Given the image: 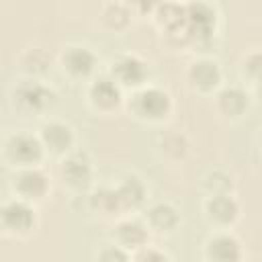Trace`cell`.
<instances>
[{"label": "cell", "mask_w": 262, "mask_h": 262, "mask_svg": "<svg viewBox=\"0 0 262 262\" xmlns=\"http://www.w3.org/2000/svg\"><path fill=\"white\" fill-rule=\"evenodd\" d=\"M117 194H119L121 207H123V209H129V207H137V205L143 201L145 188H143V182H141L137 176H127V178H123V182L117 186Z\"/></svg>", "instance_id": "e0dca14e"}, {"label": "cell", "mask_w": 262, "mask_h": 262, "mask_svg": "<svg viewBox=\"0 0 262 262\" xmlns=\"http://www.w3.org/2000/svg\"><path fill=\"white\" fill-rule=\"evenodd\" d=\"M90 100L98 108H115L121 102V86L113 78H98L90 88Z\"/></svg>", "instance_id": "9c48e42d"}, {"label": "cell", "mask_w": 262, "mask_h": 262, "mask_svg": "<svg viewBox=\"0 0 262 262\" xmlns=\"http://www.w3.org/2000/svg\"><path fill=\"white\" fill-rule=\"evenodd\" d=\"M213 180H225L223 182V186L221 188H215V192L213 194H227L229 192V188H231V178L227 176V174H223V172H213V174H209V178H207V186L211 188L213 186ZM215 184H219V182H215Z\"/></svg>", "instance_id": "44dd1931"}, {"label": "cell", "mask_w": 262, "mask_h": 262, "mask_svg": "<svg viewBox=\"0 0 262 262\" xmlns=\"http://www.w3.org/2000/svg\"><path fill=\"white\" fill-rule=\"evenodd\" d=\"M100 262H129V256L125 248L121 246H108L100 252Z\"/></svg>", "instance_id": "d6986e66"}, {"label": "cell", "mask_w": 262, "mask_h": 262, "mask_svg": "<svg viewBox=\"0 0 262 262\" xmlns=\"http://www.w3.org/2000/svg\"><path fill=\"white\" fill-rule=\"evenodd\" d=\"M244 70H246L256 82H260V80H262V53H252V55H248V59L244 61Z\"/></svg>", "instance_id": "ac0fdd59"}, {"label": "cell", "mask_w": 262, "mask_h": 262, "mask_svg": "<svg viewBox=\"0 0 262 262\" xmlns=\"http://www.w3.org/2000/svg\"><path fill=\"white\" fill-rule=\"evenodd\" d=\"M6 147H8V156L14 162H18V164H35L41 158L43 141L37 139L35 135H31V133H18V135L10 137Z\"/></svg>", "instance_id": "277c9868"}, {"label": "cell", "mask_w": 262, "mask_h": 262, "mask_svg": "<svg viewBox=\"0 0 262 262\" xmlns=\"http://www.w3.org/2000/svg\"><path fill=\"white\" fill-rule=\"evenodd\" d=\"M205 207H207L209 217L217 223H231L239 213L237 203L229 194H213Z\"/></svg>", "instance_id": "7c38bea8"}, {"label": "cell", "mask_w": 262, "mask_h": 262, "mask_svg": "<svg viewBox=\"0 0 262 262\" xmlns=\"http://www.w3.org/2000/svg\"><path fill=\"white\" fill-rule=\"evenodd\" d=\"M135 262H170V260H168L166 254H162V252H158L154 248H143V250L137 252Z\"/></svg>", "instance_id": "ffe728a7"}, {"label": "cell", "mask_w": 262, "mask_h": 262, "mask_svg": "<svg viewBox=\"0 0 262 262\" xmlns=\"http://www.w3.org/2000/svg\"><path fill=\"white\" fill-rule=\"evenodd\" d=\"M188 80H190V84H192L194 88H199V90H211V88H215V86L219 84L221 72H219V68H217L215 61H211V59H201V61H196V63L190 66V70H188Z\"/></svg>", "instance_id": "30bf717a"}, {"label": "cell", "mask_w": 262, "mask_h": 262, "mask_svg": "<svg viewBox=\"0 0 262 262\" xmlns=\"http://www.w3.org/2000/svg\"><path fill=\"white\" fill-rule=\"evenodd\" d=\"M61 176L68 184L76 186V188H82L90 182L92 178V168H90V162L86 160V156L82 154H72L63 160L61 164Z\"/></svg>", "instance_id": "ba28073f"}, {"label": "cell", "mask_w": 262, "mask_h": 262, "mask_svg": "<svg viewBox=\"0 0 262 262\" xmlns=\"http://www.w3.org/2000/svg\"><path fill=\"white\" fill-rule=\"evenodd\" d=\"M117 237L121 248L143 250L147 244V229L137 221H125L117 227Z\"/></svg>", "instance_id": "5bb4252c"}, {"label": "cell", "mask_w": 262, "mask_h": 262, "mask_svg": "<svg viewBox=\"0 0 262 262\" xmlns=\"http://www.w3.org/2000/svg\"><path fill=\"white\" fill-rule=\"evenodd\" d=\"M147 221L158 231H170V229H174L178 225L180 217H178V211L170 203H158V205H154L149 209Z\"/></svg>", "instance_id": "9a60e30c"}, {"label": "cell", "mask_w": 262, "mask_h": 262, "mask_svg": "<svg viewBox=\"0 0 262 262\" xmlns=\"http://www.w3.org/2000/svg\"><path fill=\"white\" fill-rule=\"evenodd\" d=\"M217 104H219V111L225 113L227 117H237L244 113V108H248V96L244 90L231 86L219 92Z\"/></svg>", "instance_id": "2e32d148"}, {"label": "cell", "mask_w": 262, "mask_h": 262, "mask_svg": "<svg viewBox=\"0 0 262 262\" xmlns=\"http://www.w3.org/2000/svg\"><path fill=\"white\" fill-rule=\"evenodd\" d=\"M2 221L10 231H29L31 225L35 223V213L29 207L27 201L14 199L4 205L2 209Z\"/></svg>", "instance_id": "5b68a950"}, {"label": "cell", "mask_w": 262, "mask_h": 262, "mask_svg": "<svg viewBox=\"0 0 262 262\" xmlns=\"http://www.w3.org/2000/svg\"><path fill=\"white\" fill-rule=\"evenodd\" d=\"M14 98L23 108L37 113V111L47 108L53 102V92L37 80H27L16 88Z\"/></svg>", "instance_id": "6da1fadb"}, {"label": "cell", "mask_w": 262, "mask_h": 262, "mask_svg": "<svg viewBox=\"0 0 262 262\" xmlns=\"http://www.w3.org/2000/svg\"><path fill=\"white\" fill-rule=\"evenodd\" d=\"M147 76V63L137 55H121L113 63V80L125 86H139Z\"/></svg>", "instance_id": "3957f363"}, {"label": "cell", "mask_w": 262, "mask_h": 262, "mask_svg": "<svg viewBox=\"0 0 262 262\" xmlns=\"http://www.w3.org/2000/svg\"><path fill=\"white\" fill-rule=\"evenodd\" d=\"M135 111L145 119H162L170 111V96L160 88H143L135 96Z\"/></svg>", "instance_id": "7a4b0ae2"}, {"label": "cell", "mask_w": 262, "mask_h": 262, "mask_svg": "<svg viewBox=\"0 0 262 262\" xmlns=\"http://www.w3.org/2000/svg\"><path fill=\"white\" fill-rule=\"evenodd\" d=\"M96 57L88 47H68L63 53V68L74 76H88L94 70Z\"/></svg>", "instance_id": "8fae6325"}, {"label": "cell", "mask_w": 262, "mask_h": 262, "mask_svg": "<svg viewBox=\"0 0 262 262\" xmlns=\"http://www.w3.org/2000/svg\"><path fill=\"white\" fill-rule=\"evenodd\" d=\"M14 188L18 190L20 199H43L47 194V188H49V180L47 176L37 170V168H27L23 170L18 176H16V182H14Z\"/></svg>", "instance_id": "8992f818"}, {"label": "cell", "mask_w": 262, "mask_h": 262, "mask_svg": "<svg viewBox=\"0 0 262 262\" xmlns=\"http://www.w3.org/2000/svg\"><path fill=\"white\" fill-rule=\"evenodd\" d=\"M258 84V94H260V98H262V80L260 82H256Z\"/></svg>", "instance_id": "7402d4cb"}, {"label": "cell", "mask_w": 262, "mask_h": 262, "mask_svg": "<svg viewBox=\"0 0 262 262\" xmlns=\"http://www.w3.org/2000/svg\"><path fill=\"white\" fill-rule=\"evenodd\" d=\"M207 256L211 262H239L242 260V246L233 235L219 233L209 239Z\"/></svg>", "instance_id": "52a82bcc"}, {"label": "cell", "mask_w": 262, "mask_h": 262, "mask_svg": "<svg viewBox=\"0 0 262 262\" xmlns=\"http://www.w3.org/2000/svg\"><path fill=\"white\" fill-rule=\"evenodd\" d=\"M41 141L45 147H49L51 151H66L72 141H74V135H72V129L63 123H49L43 127L41 131Z\"/></svg>", "instance_id": "4fadbf2b"}]
</instances>
